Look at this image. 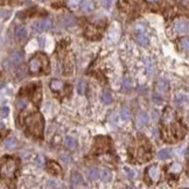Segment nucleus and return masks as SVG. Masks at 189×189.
<instances>
[{
    "mask_svg": "<svg viewBox=\"0 0 189 189\" xmlns=\"http://www.w3.org/2000/svg\"><path fill=\"white\" fill-rule=\"evenodd\" d=\"M26 125H27L28 131L33 135H36V137H41V135H42V131H43V120H42L41 115H39V113L30 115V116L26 119Z\"/></svg>",
    "mask_w": 189,
    "mask_h": 189,
    "instance_id": "nucleus-1",
    "label": "nucleus"
},
{
    "mask_svg": "<svg viewBox=\"0 0 189 189\" xmlns=\"http://www.w3.org/2000/svg\"><path fill=\"white\" fill-rule=\"evenodd\" d=\"M43 64L47 65V58H46V56L37 55L35 57L30 58V61H29V64H28L29 71L32 72V74H37V72H40V70H41L42 67H43Z\"/></svg>",
    "mask_w": 189,
    "mask_h": 189,
    "instance_id": "nucleus-2",
    "label": "nucleus"
},
{
    "mask_svg": "<svg viewBox=\"0 0 189 189\" xmlns=\"http://www.w3.org/2000/svg\"><path fill=\"white\" fill-rule=\"evenodd\" d=\"M52 26H53L52 20H49V19H43V20H41V21L35 22V24L33 25V29H34L35 32H39V33H43V32L49 30V29L52 28Z\"/></svg>",
    "mask_w": 189,
    "mask_h": 189,
    "instance_id": "nucleus-3",
    "label": "nucleus"
},
{
    "mask_svg": "<svg viewBox=\"0 0 189 189\" xmlns=\"http://www.w3.org/2000/svg\"><path fill=\"white\" fill-rule=\"evenodd\" d=\"M15 169H17V162L14 161L13 159H8L6 161V163L2 166V174L12 176L15 173Z\"/></svg>",
    "mask_w": 189,
    "mask_h": 189,
    "instance_id": "nucleus-4",
    "label": "nucleus"
},
{
    "mask_svg": "<svg viewBox=\"0 0 189 189\" xmlns=\"http://www.w3.org/2000/svg\"><path fill=\"white\" fill-rule=\"evenodd\" d=\"M147 175H148V178L151 179L152 182H158V181L160 180V169H159V167L158 166H151L148 169H147Z\"/></svg>",
    "mask_w": 189,
    "mask_h": 189,
    "instance_id": "nucleus-5",
    "label": "nucleus"
},
{
    "mask_svg": "<svg viewBox=\"0 0 189 189\" xmlns=\"http://www.w3.org/2000/svg\"><path fill=\"white\" fill-rule=\"evenodd\" d=\"M175 29H176V32L180 33V34H186V33H188L189 26L186 21L180 20V21H178V22L175 24Z\"/></svg>",
    "mask_w": 189,
    "mask_h": 189,
    "instance_id": "nucleus-6",
    "label": "nucleus"
},
{
    "mask_svg": "<svg viewBox=\"0 0 189 189\" xmlns=\"http://www.w3.org/2000/svg\"><path fill=\"white\" fill-rule=\"evenodd\" d=\"M81 8L84 13H90L95 9V4L92 0H83L81 2Z\"/></svg>",
    "mask_w": 189,
    "mask_h": 189,
    "instance_id": "nucleus-7",
    "label": "nucleus"
},
{
    "mask_svg": "<svg viewBox=\"0 0 189 189\" xmlns=\"http://www.w3.org/2000/svg\"><path fill=\"white\" fill-rule=\"evenodd\" d=\"M84 183V180H83V176L78 173H74L71 176V186L72 187H78V186H82Z\"/></svg>",
    "mask_w": 189,
    "mask_h": 189,
    "instance_id": "nucleus-8",
    "label": "nucleus"
},
{
    "mask_svg": "<svg viewBox=\"0 0 189 189\" xmlns=\"http://www.w3.org/2000/svg\"><path fill=\"white\" fill-rule=\"evenodd\" d=\"M11 61L13 64H21V62L24 61V54L22 52H14L12 56H11Z\"/></svg>",
    "mask_w": 189,
    "mask_h": 189,
    "instance_id": "nucleus-9",
    "label": "nucleus"
},
{
    "mask_svg": "<svg viewBox=\"0 0 189 189\" xmlns=\"http://www.w3.org/2000/svg\"><path fill=\"white\" fill-rule=\"evenodd\" d=\"M64 88V83L60 80H54L50 82V89L54 91H61Z\"/></svg>",
    "mask_w": 189,
    "mask_h": 189,
    "instance_id": "nucleus-10",
    "label": "nucleus"
},
{
    "mask_svg": "<svg viewBox=\"0 0 189 189\" xmlns=\"http://www.w3.org/2000/svg\"><path fill=\"white\" fill-rule=\"evenodd\" d=\"M15 36L18 37L19 40H22L27 36V29L25 28V26H19L17 29H15Z\"/></svg>",
    "mask_w": 189,
    "mask_h": 189,
    "instance_id": "nucleus-11",
    "label": "nucleus"
},
{
    "mask_svg": "<svg viewBox=\"0 0 189 189\" xmlns=\"http://www.w3.org/2000/svg\"><path fill=\"white\" fill-rule=\"evenodd\" d=\"M174 117H175L174 112L172 111L171 109H168V110L166 111L165 116H163V123H165V124H171L172 121L174 120Z\"/></svg>",
    "mask_w": 189,
    "mask_h": 189,
    "instance_id": "nucleus-12",
    "label": "nucleus"
},
{
    "mask_svg": "<svg viewBox=\"0 0 189 189\" xmlns=\"http://www.w3.org/2000/svg\"><path fill=\"white\" fill-rule=\"evenodd\" d=\"M48 169H49V172H52L53 174H55V175H60L61 174V167L57 163H55V162H49L48 163Z\"/></svg>",
    "mask_w": 189,
    "mask_h": 189,
    "instance_id": "nucleus-13",
    "label": "nucleus"
},
{
    "mask_svg": "<svg viewBox=\"0 0 189 189\" xmlns=\"http://www.w3.org/2000/svg\"><path fill=\"white\" fill-rule=\"evenodd\" d=\"M64 144H65V146H67L68 150H75L76 146H77V141H76L72 137H68V138H65Z\"/></svg>",
    "mask_w": 189,
    "mask_h": 189,
    "instance_id": "nucleus-14",
    "label": "nucleus"
},
{
    "mask_svg": "<svg viewBox=\"0 0 189 189\" xmlns=\"http://www.w3.org/2000/svg\"><path fill=\"white\" fill-rule=\"evenodd\" d=\"M102 100H103V103L106 104V105L111 104V103L113 102V97H112L111 92H110V91H104L103 95H102Z\"/></svg>",
    "mask_w": 189,
    "mask_h": 189,
    "instance_id": "nucleus-15",
    "label": "nucleus"
},
{
    "mask_svg": "<svg viewBox=\"0 0 189 189\" xmlns=\"http://www.w3.org/2000/svg\"><path fill=\"white\" fill-rule=\"evenodd\" d=\"M171 150H168V148H163V150H160L159 151V153H158V158L160 159V160H166V159H168L169 156H171Z\"/></svg>",
    "mask_w": 189,
    "mask_h": 189,
    "instance_id": "nucleus-16",
    "label": "nucleus"
},
{
    "mask_svg": "<svg viewBox=\"0 0 189 189\" xmlns=\"http://www.w3.org/2000/svg\"><path fill=\"white\" fill-rule=\"evenodd\" d=\"M99 176H100V179L103 181H110L111 180V172L109 171V169H106V168H103L102 171H100V174H99Z\"/></svg>",
    "mask_w": 189,
    "mask_h": 189,
    "instance_id": "nucleus-17",
    "label": "nucleus"
},
{
    "mask_svg": "<svg viewBox=\"0 0 189 189\" xmlns=\"http://www.w3.org/2000/svg\"><path fill=\"white\" fill-rule=\"evenodd\" d=\"M63 24L65 25V26H75L76 25V19L71 17V15H67V17H64L62 19Z\"/></svg>",
    "mask_w": 189,
    "mask_h": 189,
    "instance_id": "nucleus-18",
    "label": "nucleus"
},
{
    "mask_svg": "<svg viewBox=\"0 0 189 189\" xmlns=\"http://www.w3.org/2000/svg\"><path fill=\"white\" fill-rule=\"evenodd\" d=\"M17 145H18V141H17L15 138H8V139L5 141V146H6L7 148H14V147H17Z\"/></svg>",
    "mask_w": 189,
    "mask_h": 189,
    "instance_id": "nucleus-19",
    "label": "nucleus"
},
{
    "mask_svg": "<svg viewBox=\"0 0 189 189\" xmlns=\"http://www.w3.org/2000/svg\"><path fill=\"white\" fill-rule=\"evenodd\" d=\"M83 0H67V6L69 7V8L71 9H75L78 7V5L81 4Z\"/></svg>",
    "mask_w": 189,
    "mask_h": 189,
    "instance_id": "nucleus-20",
    "label": "nucleus"
},
{
    "mask_svg": "<svg viewBox=\"0 0 189 189\" xmlns=\"http://www.w3.org/2000/svg\"><path fill=\"white\" fill-rule=\"evenodd\" d=\"M99 174H100V172L97 168H90V171H89V178H90V180H97Z\"/></svg>",
    "mask_w": 189,
    "mask_h": 189,
    "instance_id": "nucleus-21",
    "label": "nucleus"
},
{
    "mask_svg": "<svg viewBox=\"0 0 189 189\" xmlns=\"http://www.w3.org/2000/svg\"><path fill=\"white\" fill-rule=\"evenodd\" d=\"M181 171H182V166H181L180 163H178V162L173 163L171 166V168H169V172H171V173H174V174H179Z\"/></svg>",
    "mask_w": 189,
    "mask_h": 189,
    "instance_id": "nucleus-22",
    "label": "nucleus"
},
{
    "mask_svg": "<svg viewBox=\"0 0 189 189\" xmlns=\"http://www.w3.org/2000/svg\"><path fill=\"white\" fill-rule=\"evenodd\" d=\"M139 121L141 125H147L148 121H150V118H148V115H146L145 112H141L139 115Z\"/></svg>",
    "mask_w": 189,
    "mask_h": 189,
    "instance_id": "nucleus-23",
    "label": "nucleus"
},
{
    "mask_svg": "<svg viewBox=\"0 0 189 189\" xmlns=\"http://www.w3.org/2000/svg\"><path fill=\"white\" fill-rule=\"evenodd\" d=\"M120 117L123 120H128L131 118V112L127 108H124L121 110V113H120Z\"/></svg>",
    "mask_w": 189,
    "mask_h": 189,
    "instance_id": "nucleus-24",
    "label": "nucleus"
},
{
    "mask_svg": "<svg viewBox=\"0 0 189 189\" xmlns=\"http://www.w3.org/2000/svg\"><path fill=\"white\" fill-rule=\"evenodd\" d=\"M85 89H87V84H85V82L81 81L80 83H78V85H77V92H78L80 95H84V93H85Z\"/></svg>",
    "mask_w": 189,
    "mask_h": 189,
    "instance_id": "nucleus-25",
    "label": "nucleus"
},
{
    "mask_svg": "<svg viewBox=\"0 0 189 189\" xmlns=\"http://www.w3.org/2000/svg\"><path fill=\"white\" fill-rule=\"evenodd\" d=\"M158 88H159L160 91H167V89H168V82L162 80V81L158 83Z\"/></svg>",
    "mask_w": 189,
    "mask_h": 189,
    "instance_id": "nucleus-26",
    "label": "nucleus"
},
{
    "mask_svg": "<svg viewBox=\"0 0 189 189\" xmlns=\"http://www.w3.org/2000/svg\"><path fill=\"white\" fill-rule=\"evenodd\" d=\"M138 42L141 46H147L148 45V39L145 35H143V34H139L138 35Z\"/></svg>",
    "mask_w": 189,
    "mask_h": 189,
    "instance_id": "nucleus-27",
    "label": "nucleus"
},
{
    "mask_svg": "<svg viewBox=\"0 0 189 189\" xmlns=\"http://www.w3.org/2000/svg\"><path fill=\"white\" fill-rule=\"evenodd\" d=\"M123 88L125 89V90H130V89H132V82L130 78H125L124 81H123Z\"/></svg>",
    "mask_w": 189,
    "mask_h": 189,
    "instance_id": "nucleus-28",
    "label": "nucleus"
},
{
    "mask_svg": "<svg viewBox=\"0 0 189 189\" xmlns=\"http://www.w3.org/2000/svg\"><path fill=\"white\" fill-rule=\"evenodd\" d=\"M181 46L183 47V49L189 50V37H184V39H182V41H181Z\"/></svg>",
    "mask_w": 189,
    "mask_h": 189,
    "instance_id": "nucleus-29",
    "label": "nucleus"
},
{
    "mask_svg": "<svg viewBox=\"0 0 189 189\" xmlns=\"http://www.w3.org/2000/svg\"><path fill=\"white\" fill-rule=\"evenodd\" d=\"M175 102H176V104H178V105H180L181 106V105L186 102V97H184V96H182V95H179V96L176 97V99H175Z\"/></svg>",
    "mask_w": 189,
    "mask_h": 189,
    "instance_id": "nucleus-30",
    "label": "nucleus"
},
{
    "mask_svg": "<svg viewBox=\"0 0 189 189\" xmlns=\"http://www.w3.org/2000/svg\"><path fill=\"white\" fill-rule=\"evenodd\" d=\"M153 102L155 103V104L160 105V104H162V98L158 95V93H153Z\"/></svg>",
    "mask_w": 189,
    "mask_h": 189,
    "instance_id": "nucleus-31",
    "label": "nucleus"
},
{
    "mask_svg": "<svg viewBox=\"0 0 189 189\" xmlns=\"http://www.w3.org/2000/svg\"><path fill=\"white\" fill-rule=\"evenodd\" d=\"M125 172L127 173L128 179H130V180H133V178H134V172L132 171L131 168H128V167H125Z\"/></svg>",
    "mask_w": 189,
    "mask_h": 189,
    "instance_id": "nucleus-32",
    "label": "nucleus"
},
{
    "mask_svg": "<svg viewBox=\"0 0 189 189\" xmlns=\"http://www.w3.org/2000/svg\"><path fill=\"white\" fill-rule=\"evenodd\" d=\"M8 113H9V109L7 108V106H2V108H1V117L2 118L7 117Z\"/></svg>",
    "mask_w": 189,
    "mask_h": 189,
    "instance_id": "nucleus-33",
    "label": "nucleus"
},
{
    "mask_svg": "<svg viewBox=\"0 0 189 189\" xmlns=\"http://www.w3.org/2000/svg\"><path fill=\"white\" fill-rule=\"evenodd\" d=\"M9 14H11V12H9V11H5V9H2V11H1V19H2V20H5V18L7 19L9 17Z\"/></svg>",
    "mask_w": 189,
    "mask_h": 189,
    "instance_id": "nucleus-34",
    "label": "nucleus"
},
{
    "mask_svg": "<svg viewBox=\"0 0 189 189\" xmlns=\"http://www.w3.org/2000/svg\"><path fill=\"white\" fill-rule=\"evenodd\" d=\"M102 2H103V6L105 8H110V6L112 4V0H102Z\"/></svg>",
    "mask_w": 189,
    "mask_h": 189,
    "instance_id": "nucleus-35",
    "label": "nucleus"
},
{
    "mask_svg": "<svg viewBox=\"0 0 189 189\" xmlns=\"http://www.w3.org/2000/svg\"><path fill=\"white\" fill-rule=\"evenodd\" d=\"M37 163H39V166H42V165H43V159H42V156H39V158H37Z\"/></svg>",
    "mask_w": 189,
    "mask_h": 189,
    "instance_id": "nucleus-36",
    "label": "nucleus"
},
{
    "mask_svg": "<svg viewBox=\"0 0 189 189\" xmlns=\"http://www.w3.org/2000/svg\"><path fill=\"white\" fill-rule=\"evenodd\" d=\"M48 187H56V182L55 181H49L48 182Z\"/></svg>",
    "mask_w": 189,
    "mask_h": 189,
    "instance_id": "nucleus-37",
    "label": "nucleus"
},
{
    "mask_svg": "<svg viewBox=\"0 0 189 189\" xmlns=\"http://www.w3.org/2000/svg\"><path fill=\"white\" fill-rule=\"evenodd\" d=\"M19 106H20V108H25V106H26V103L20 102V103H19Z\"/></svg>",
    "mask_w": 189,
    "mask_h": 189,
    "instance_id": "nucleus-38",
    "label": "nucleus"
},
{
    "mask_svg": "<svg viewBox=\"0 0 189 189\" xmlns=\"http://www.w3.org/2000/svg\"><path fill=\"white\" fill-rule=\"evenodd\" d=\"M186 158H187V160L189 161V150L187 151V153H186Z\"/></svg>",
    "mask_w": 189,
    "mask_h": 189,
    "instance_id": "nucleus-39",
    "label": "nucleus"
},
{
    "mask_svg": "<svg viewBox=\"0 0 189 189\" xmlns=\"http://www.w3.org/2000/svg\"><path fill=\"white\" fill-rule=\"evenodd\" d=\"M153 133H154V135H155V137H158V130H156V128H155V130L153 131Z\"/></svg>",
    "mask_w": 189,
    "mask_h": 189,
    "instance_id": "nucleus-40",
    "label": "nucleus"
},
{
    "mask_svg": "<svg viewBox=\"0 0 189 189\" xmlns=\"http://www.w3.org/2000/svg\"><path fill=\"white\" fill-rule=\"evenodd\" d=\"M148 2H156V1H159V0H147Z\"/></svg>",
    "mask_w": 189,
    "mask_h": 189,
    "instance_id": "nucleus-41",
    "label": "nucleus"
},
{
    "mask_svg": "<svg viewBox=\"0 0 189 189\" xmlns=\"http://www.w3.org/2000/svg\"><path fill=\"white\" fill-rule=\"evenodd\" d=\"M40 1H43V2H45V1H47V0H40Z\"/></svg>",
    "mask_w": 189,
    "mask_h": 189,
    "instance_id": "nucleus-42",
    "label": "nucleus"
},
{
    "mask_svg": "<svg viewBox=\"0 0 189 189\" xmlns=\"http://www.w3.org/2000/svg\"><path fill=\"white\" fill-rule=\"evenodd\" d=\"M188 118H189V113H188Z\"/></svg>",
    "mask_w": 189,
    "mask_h": 189,
    "instance_id": "nucleus-43",
    "label": "nucleus"
}]
</instances>
